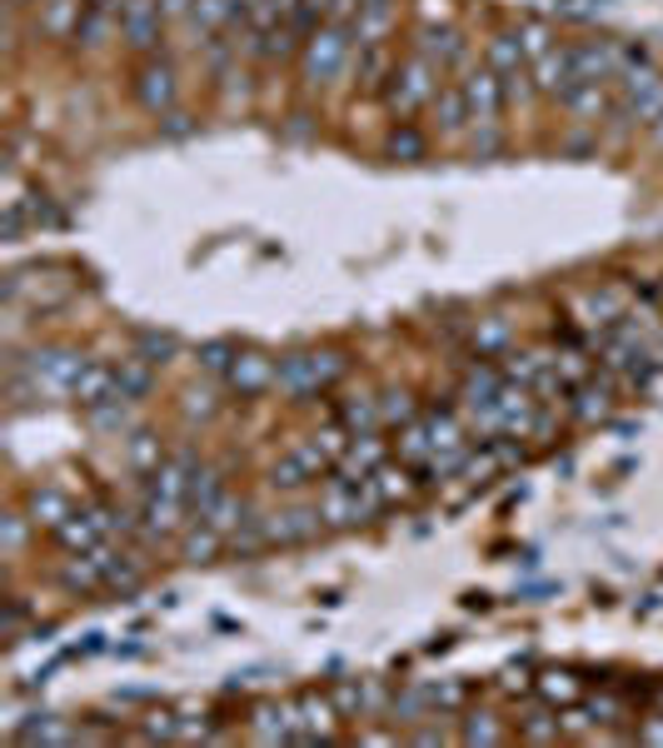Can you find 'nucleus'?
Instances as JSON below:
<instances>
[{"instance_id": "nucleus-11", "label": "nucleus", "mask_w": 663, "mask_h": 748, "mask_svg": "<svg viewBox=\"0 0 663 748\" xmlns=\"http://www.w3.org/2000/svg\"><path fill=\"white\" fill-rule=\"evenodd\" d=\"M324 514H320V504H294V509H280V514H270L265 519V534H270V544H280V549H294V544H310L314 534H324Z\"/></svg>"}, {"instance_id": "nucleus-59", "label": "nucleus", "mask_w": 663, "mask_h": 748, "mask_svg": "<svg viewBox=\"0 0 663 748\" xmlns=\"http://www.w3.org/2000/svg\"><path fill=\"white\" fill-rule=\"evenodd\" d=\"M31 6H41V0H11V10H31Z\"/></svg>"}, {"instance_id": "nucleus-34", "label": "nucleus", "mask_w": 663, "mask_h": 748, "mask_svg": "<svg viewBox=\"0 0 663 748\" xmlns=\"http://www.w3.org/2000/svg\"><path fill=\"white\" fill-rule=\"evenodd\" d=\"M553 369V355H543V349H519V355H509V365H504V379H514V385H539L543 375Z\"/></svg>"}, {"instance_id": "nucleus-57", "label": "nucleus", "mask_w": 663, "mask_h": 748, "mask_svg": "<svg viewBox=\"0 0 663 748\" xmlns=\"http://www.w3.org/2000/svg\"><path fill=\"white\" fill-rule=\"evenodd\" d=\"M91 6H105V10H115V16H121V10H125V0H91Z\"/></svg>"}, {"instance_id": "nucleus-16", "label": "nucleus", "mask_w": 663, "mask_h": 748, "mask_svg": "<svg viewBox=\"0 0 663 748\" xmlns=\"http://www.w3.org/2000/svg\"><path fill=\"white\" fill-rule=\"evenodd\" d=\"M225 385H230V395H240V399L265 395V389L274 385V359L260 355V349H240V359H235V369L225 375Z\"/></svg>"}, {"instance_id": "nucleus-56", "label": "nucleus", "mask_w": 663, "mask_h": 748, "mask_svg": "<svg viewBox=\"0 0 663 748\" xmlns=\"http://www.w3.org/2000/svg\"><path fill=\"white\" fill-rule=\"evenodd\" d=\"M649 135H653V145L663 150V115H659V120H653V125H649Z\"/></svg>"}, {"instance_id": "nucleus-22", "label": "nucleus", "mask_w": 663, "mask_h": 748, "mask_svg": "<svg viewBox=\"0 0 663 748\" xmlns=\"http://www.w3.org/2000/svg\"><path fill=\"white\" fill-rule=\"evenodd\" d=\"M71 399L81 409H95V404H105V399H121V389H115V365H85L81 369V379H75V389H71Z\"/></svg>"}, {"instance_id": "nucleus-35", "label": "nucleus", "mask_w": 663, "mask_h": 748, "mask_svg": "<svg viewBox=\"0 0 663 748\" xmlns=\"http://www.w3.org/2000/svg\"><path fill=\"white\" fill-rule=\"evenodd\" d=\"M145 584V568L135 554H121V549H111V568H105V588L111 594H135V588Z\"/></svg>"}, {"instance_id": "nucleus-7", "label": "nucleus", "mask_w": 663, "mask_h": 748, "mask_svg": "<svg viewBox=\"0 0 663 748\" xmlns=\"http://www.w3.org/2000/svg\"><path fill=\"white\" fill-rule=\"evenodd\" d=\"M464 100H469V130L484 135V130H499V115H504V80L494 75L489 65H474L464 75Z\"/></svg>"}, {"instance_id": "nucleus-23", "label": "nucleus", "mask_w": 663, "mask_h": 748, "mask_svg": "<svg viewBox=\"0 0 663 748\" xmlns=\"http://www.w3.org/2000/svg\"><path fill=\"white\" fill-rule=\"evenodd\" d=\"M220 549H230V534L215 529V524H205V519H195V524L180 534V559L185 564H210Z\"/></svg>"}, {"instance_id": "nucleus-44", "label": "nucleus", "mask_w": 663, "mask_h": 748, "mask_svg": "<svg viewBox=\"0 0 663 748\" xmlns=\"http://www.w3.org/2000/svg\"><path fill=\"white\" fill-rule=\"evenodd\" d=\"M464 744H504V724L494 714H469L459 728Z\"/></svg>"}, {"instance_id": "nucleus-33", "label": "nucleus", "mask_w": 663, "mask_h": 748, "mask_svg": "<svg viewBox=\"0 0 663 748\" xmlns=\"http://www.w3.org/2000/svg\"><path fill=\"white\" fill-rule=\"evenodd\" d=\"M125 454H131L135 474H155V469L170 459V454H165V444H160V434H151V429H135L131 444H125Z\"/></svg>"}, {"instance_id": "nucleus-30", "label": "nucleus", "mask_w": 663, "mask_h": 748, "mask_svg": "<svg viewBox=\"0 0 663 748\" xmlns=\"http://www.w3.org/2000/svg\"><path fill=\"white\" fill-rule=\"evenodd\" d=\"M225 489H230V484H225V474H220V469H215V464H195L190 484H185V499H190L195 519H200V514H205V509H210V504H215V499H220V494H225Z\"/></svg>"}, {"instance_id": "nucleus-13", "label": "nucleus", "mask_w": 663, "mask_h": 748, "mask_svg": "<svg viewBox=\"0 0 663 748\" xmlns=\"http://www.w3.org/2000/svg\"><path fill=\"white\" fill-rule=\"evenodd\" d=\"M105 568H111V544L91 549V554H65L61 564V588L71 598H91L105 588Z\"/></svg>"}, {"instance_id": "nucleus-1", "label": "nucleus", "mask_w": 663, "mask_h": 748, "mask_svg": "<svg viewBox=\"0 0 663 748\" xmlns=\"http://www.w3.org/2000/svg\"><path fill=\"white\" fill-rule=\"evenodd\" d=\"M350 55H354V30L350 25H330V20H324V25L314 30V35L304 40V50H300V85L304 90L334 85V80L344 75V65H350Z\"/></svg>"}, {"instance_id": "nucleus-6", "label": "nucleus", "mask_w": 663, "mask_h": 748, "mask_svg": "<svg viewBox=\"0 0 663 748\" xmlns=\"http://www.w3.org/2000/svg\"><path fill=\"white\" fill-rule=\"evenodd\" d=\"M330 469L334 464L320 454V449H314V439H310V444H294L290 454L274 459V464H270V489H274V494H300V489L320 484Z\"/></svg>"}, {"instance_id": "nucleus-46", "label": "nucleus", "mask_w": 663, "mask_h": 748, "mask_svg": "<svg viewBox=\"0 0 663 748\" xmlns=\"http://www.w3.org/2000/svg\"><path fill=\"white\" fill-rule=\"evenodd\" d=\"M504 345H509V325H504V319H484V325H474V349H479V359L499 355Z\"/></svg>"}, {"instance_id": "nucleus-20", "label": "nucleus", "mask_w": 663, "mask_h": 748, "mask_svg": "<svg viewBox=\"0 0 663 748\" xmlns=\"http://www.w3.org/2000/svg\"><path fill=\"white\" fill-rule=\"evenodd\" d=\"M85 16V0H41V16H35V30L45 40H75Z\"/></svg>"}, {"instance_id": "nucleus-54", "label": "nucleus", "mask_w": 663, "mask_h": 748, "mask_svg": "<svg viewBox=\"0 0 663 748\" xmlns=\"http://www.w3.org/2000/svg\"><path fill=\"white\" fill-rule=\"evenodd\" d=\"M160 10H165V20H190V10H195V0H160Z\"/></svg>"}, {"instance_id": "nucleus-12", "label": "nucleus", "mask_w": 663, "mask_h": 748, "mask_svg": "<svg viewBox=\"0 0 663 748\" xmlns=\"http://www.w3.org/2000/svg\"><path fill=\"white\" fill-rule=\"evenodd\" d=\"M529 75H533V90H539L543 100H559L563 105V95L579 85V75H573V50L569 45H549L543 55H533Z\"/></svg>"}, {"instance_id": "nucleus-10", "label": "nucleus", "mask_w": 663, "mask_h": 748, "mask_svg": "<svg viewBox=\"0 0 663 748\" xmlns=\"http://www.w3.org/2000/svg\"><path fill=\"white\" fill-rule=\"evenodd\" d=\"M623 60H629V45H619V40H579L573 45V75L609 85L623 75Z\"/></svg>"}, {"instance_id": "nucleus-49", "label": "nucleus", "mask_w": 663, "mask_h": 748, "mask_svg": "<svg viewBox=\"0 0 663 748\" xmlns=\"http://www.w3.org/2000/svg\"><path fill=\"white\" fill-rule=\"evenodd\" d=\"M539 694H543V698H573L579 688H573V674H559V668H549V674L539 678Z\"/></svg>"}, {"instance_id": "nucleus-5", "label": "nucleus", "mask_w": 663, "mask_h": 748, "mask_svg": "<svg viewBox=\"0 0 663 748\" xmlns=\"http://www.w3.org/2000/svg\"><path fill=\"white\" fill-rule=\"evenodd\" d=\"M619 110L633 125H653L663 115V75L649 60H639V65H629L619 75Z\"/></svg>"}, {"instance_id": "nucleus-18", "label": "nucleus", "mask_w": 663, "mask_h": 748, "mask_svg": "<svg viewBox=\"0 0 663 748\" xmlns=\"http://www.w3.org/2000/svg\"><path fill=\"white\" fill-rule=\"evenodd\" d=\"M25 514H31V529L55 534V529L75 514V504H71V494H61L55 484H41V489H31V494H25Z\"/></svg>"}, {"instance_id": "nucleus-51", "label": "nucleus", "mask_w": 663, "mask_h": 748, "mask_svg": "<svg viewBox=\"0 0 663 748\" xmlns=\"http://www.w3.org/2000/svg\"><path fill=\"white\" fill-rule=\"evenodd\" d=\"M360 6L364 0H330L324 20H330V25H354V20H360Z\"/></svg>"}, {"instance_id": "nucleus-52", "label": "nucleus", "mask_w": 663, "mask_h": 748, "mask_svg": "<svg viewBox=\"0 0 663 748\" xmlns=\"http://www.w3.org/2000/svg\"><path fill=\"white\" fill-rule=\"evenodd\" d=\"M175 728H180V724H175V714H145L141 734L145 738H175Z\"/></svg>"}, {"instance_id": "nucleus-42", "label": "nucleus", "mask_w": 663, "mask_h": 748, "mask_svg": "<svg viewBox=\"0 0 663 748\" xmlns=\"http://www.w3.org/2000/svg\"><path fill=\"white\" fill-rule=\"evenodd\" d=\"M180 414L190 419V424H195V419H200V424H210V419L220 414V399H215V389H200V385H190V389H185V395H180Z\"/></svg>"}, {"instance_id": "nucleus-32", "label": "nucleus", "mask_w": 663, "mask_h": 748, "mask_svg": "<svg viewBox=\"0 0 663 748\" xmlns=\"http://www.w3.org/2000/svg\"><path fill=\"white\" fill-rule=\"evenodd\" d=\"M115 25H121V16H115V10L91 6V0H85V16H81V30H75V40H81L85 50H101L105 40H111Z\"/></svg>"}, {"instance_id": "nucleus-60", "label": "nucleus", "mask_w": 663, "mask_h": 748, "mask_svg": "<svg viewBox=\"0 0 663 748\" xmlns=\"http://www.w3.org/2000/svg\"><path fill=\"white\" fill-rule=\"evenodd\" d=\"M653 694H659V708H663V684H659V688H653Z\"/></svg>"}, {"instance_id": "nucleus-21", "label": "nucleus", "mask_w": 663, "mask_h": 748, "mask_svg": "<svg viewBox=\"0 0 663 748\" xmlns=\"http://www.w3.org/2000/svg\"><path fill=\"white\" fill-rule=\"evenodd\" d=\"M394 16H400V6L394 0H364L360 6V20H354V45H384L394 30Z\"/></svg>"}, {"instance_id": "nucleus-36", "label": "nucleus", "mask_w": 663, "mask_h": 748, "mask_svg": "<svg viewBox=\"0 0 663 748\" xmlns=\"http://www.w3.org/2000/svg\"><path fill=\"white\" fill-rule=\"evenodd\" d=\"M419 419V404H414L410 389H384L380 395V424L384 429H410Z\"/></svg>"}, {"instance_id": "nucleus-48", "label": "nucleus", "mask_w": 663, "mask_h": 748, "mask_svg": "<svg viewBox=\"0 0 663 748\" xmlns=\"http://www.w3.org/2000/svg\"><path fill=\"white\" fill-rule=\"evenodd\" d=\"M519 45H524V55H543V50L553 45L549 25H543V20H529V25H519Z\"/></svg>"}, {"instance_id": "nucleus-31", "label": "nucleus", "mask_w": 663, "mask_h": 748, "mask_svg": "<svg viewBox=\"0 0 663 748\" xmlns=\"http://www.w3.org/2000/svg\"><path fill=\"white\" fill-rule=\"evenodd\" d=\"M563 110H569V115H579L583 125H593V120H599L603 110H609V90L593 85V80H579V85H573L569 95H563Z\"/></svg>"}, {"instance_id": "nucleus-17", "label": "nucleus", "mask_w": 663, "mask_h": 748, "mask_svg": "<svg viewBox=\"0 0 663 748\" xmlns=\"http://www.w3.org/2000/svg\"><path fill=\"white\" fill-rule=\"evenodd\" d=\"M384 459H390V444H384V439L374 434V429H364V434H354V439H350V449L340 454L334 474H340V479H370L374 469L384 464Z\"/></svg>"}, {"instance_id": "nucleus-29", "label": "nucleus", "mask_w": 663, "mask_h": 748, "mask_svg": "<svg viewBox=\"0 0 663 748\" xmlns=\"http://www.w3.org/2000/svg\"><path fill=\"white\" fill-rule=\"evenodd\" d=\"M394 60L384 45H354V80H360V90H380L384 80H390Z\"/></svg>"}, {"instance_id": "nucleus-55", "label": "nucleus", "mask_w": 663, "mask_h": 748, "mask_svg": "<svg viewBox=\"0 0 663 748\" xmlns=\"http://www.w3.org/2000/svg\"><path fill=\"white\" fill-rule=\"evenodd\" d=\"M290 120H294V125H290V140H304V135L314 130V125H310V115H290Z\"/></svg>"}, {"instance_id": "nucleus-27", "label": "nucleus", "mask_w": 663, "mask_h": 748, "mask_svg": "<svg viewBox=\"0 0 663 748\" xmlns=\"http://www.w3.org/2000/svg\"><path fill=\"white\" fill-rule=\"evenodd\" d=\"M414 479H419L414 474V464H404V459L400 464H390V459H384V464L370 474V484H374V494H380V504L390 509V504H400V499L414 494Z\"/></svg>"}, {"instance_id": "nucleus-58", "label": "nucleus", "mask_w": 663, "mask_h": 748, "mask_svg": "<svg viewBox=\"0 0 663 748\" xmlns=\"http://www.w3.org/2000/svg\"><path fill=\"white\" fill-rule=\"evenodd\" d=\"M240 6H245V16H255V10H260L265 0H240Z\"/></svg>"}, {"instance_id": "nucleus-26", "label": "nucleus", "mask_w": 663, "mask_h": 748, "mask_svg": "<svg viewBox=\"0 0 663 748\" xmlns=\"http://www.w3.org/2000/svg\"><path fill=\"white\" fill-rule=\"evenodd\" d=\"M569 414L579 419V424H593V419H609L613 414V385L609 379H583L579 395H573Z\"/></svg>"}, {"instance_id": "nucleus-50", "label": "nucleus", "mask_w": 663, "mask_h": 748, "mask_svg": "<svg viewBox=\"0 0 663 748\" xmlns=\"http://www.w3.org/2000/svg\"><path fill=\"white\" fill-rule=\"evenodd\" d=\"M25 524H31V514H6V554L21 559L25 549Z\"/></svg>"}, {"instance_id": "nucleus-4", "label": "nucleus", "mask_w": 663, "mask_h": 748, "mask_svg": "<svg viewBox=\"0 0 663 748\" xmlns=\"http://www.w3.org/2000/svg\"><path fill=\"white\" fill-rule=\"evenodd\" d=\"M344 375H350V359L320 355V349H294V355L274 359V385L290 389V395H320Z\"/></svg>"}, {"instance_id": "nucleus-19", "label": "nucleus", "mask_w": 663, "mask_h": 748, "mask_svg": "<svg viewBox=\"0 0 663 748\" xmlns=\"http://www.w3.org/2000/svg\"><path fill=\"white\" fill-rule=\"evenodd\" d=\"M414 50H419V55H429L444 75L464 65V40H459V30H449V25H424L419 40H414Z\"/></svg>"}, {"instance_id": "nucleus-2", "label": "nucleus", "mask_w": 663, "mask_h": 748, "mask_svg": "<svg viewBox=\"0 0 663 748\" xmlns=\"http://www.w3.org/2000/svg\"><path fill=\"white\" fill-rule=\"evenodd\" d=\"M444 70L434 65L429 55H419V50H410L404 60H394L390 80H384V100H390V110L400 120H414L424 105L434 100V90H439Z\"/></svg>"}, {"instance_id": "nucleus-8", "label": "nucleus", "mask_w": 663, "mask_h": 748, "mask_svg": "<svg viewBox=\"0 0 663 748\" xmlns=\"http://www.w3.org/2000/svg\"><path fill=\"white\" fill-rule=\"evenodd\" d=\"M175 95H180V85H175V65L165 55H145V65L135 70V100H141V110H151V115H170Z\"/></svg>"}, {"instance_id": "nucleus-3", "label": "nucleus", "mask_w": 663, "mask_h": 748, "mask_svg": "<svg viewBox=\"0 0 663 748\" xmlns=\"http://www.w3.org/2000/svg\"><path fill=\"white\" fill-rule=\"evenodd\" d=\"M320 514L330 529H360L370 524L374 514H384L380 494H374L370 479H324V494H320Z\"/></svg>"}, {"instance_id": "nucleus-39", "label": "nucleus", "mask_w": 663, "mask_h": 748, "mask_svg": "<svg viewBox=\"0 0 663 748\" xmlns=\"http://www.w3.org/2000/svg\"><path fill=\"white\" fill-rule=\"evenodd\" d=\"M235 359H240V349H235L230 339H210V345L195 349V365H200L205 375H220V379L235 369Z\"/></svg>"}, {"instance_id": "nucleus-14", "label": "nucleus", "mask_w": 663, "mask_h": 748, "mask_svg": "<svg viewBox=\"0 0 663 748\" xmlns=\"http://www.w3.org/2000/svg\"><path fill=\"white\" fill-rule=\"evenodd\" d=\"M429 115H434V135H439V140H459V135H464V125H469V100H464V80H449V85L434 90Z\"/></svg>"}, {"instance_id": "nucleus-37", "label": "nucleus", "mask_w": 663, "mask_h": 748, "mask_svg": "<svg viewBox=\"0 0 663 748\" xmlns=\"http://www.w3.org/2000/svg\"><path fill=\"white\" fill-rule=\"evenodd\" d=\"M334 424H344L350 434H364V429H380V399H370V395L344 399V404L334 409Z\"/></svg>"}, {"instance_id": "nucleus-53", "label": "nucleus", "mask_w": 663, "mask_h": 748, "mask_svg": "<svg viewBox=\"0 0 663 748\" xmlns=\"http://www.w3.org/2000/svg\"><path fill=\"white\" fill-rule=\"evenodd\" d=\"M633 738H639V744H663V714L643 718V724H639V734H633Z\"/></svg>"}, {"instance_id": "nucleus-38", "label": "nucleus", "mask_w": 663, "mask_h": 748, "mask_svg": "<svg viewBox=\"0 0 663 748\" xmlns=\"http://www.w3.org/2000/svg\"><path fill=\"white\" fill-rule=\"evenodd\" d=\"M579 309H583V325H589V329H599V325H613V319H623V299L613 295V289H589Z\"/></svg>"}, {"instance_id": "nucleus-41", "label": "nucleus", "mask_w": 663, "mask_h": 748, "mask_svg": "<svg viewBox=\"0 0 663 748\" xmlns=\"http://www.w3.org/2000/svg\"><path fill=\"white\" fill-rule=\"evenodd\" d=\"M135 355H145L155 369H160V365H170V359L180 355V339H175V335H160V329H145V335L135 339Z\"/></svg>"}, {"instance_id": "nucleus-28", "label": "nucleus", "mask_w": 663, "mask_h": 748, "mask_svg": "<svg viewBox=\"0 0 663 748\" xmlns=\"http://www.w3.org/2000/svg\"><path fill=\"white\" fill-rule=\"evenodd\" d=\"M151 385H155V365L145 355H131V359H121L115 365V389H121V399H145L151 395Z\"/></svg>"}, {"instance_id": "nucleus-40", "label": "nucleus", "mask_w": 663, "mask_h": 748, "mask_svg": "<svg viewBox=\"0 0 663 748\" xmlns=\"http://www.w3.org/2000/svg\"><path fill=\"white\" fill-rule=\"evenodd\" d=\"M424 150H429V135H424L414 120H400V130L390 135V155L394 160H424Z\"/></svg>"}, {"instance_id": "nucleus-43", "label": "nucleus", "mask_w": 663, "mask_h": 748, "mask_svg": "<svg viewBox=\"0 0 663 748\" xmlns=\"http://www.w3.org/2000/svg\"><path fill=\"white\" fill-rule=\"evenodd\" d=\"M563 734H569V728H563V718H553V714H529L519 724V738H529V744H559Z\"/></svg>"}, {"instance_id": "nucleus-47", "label": "nucleus", "mask_w": 663, "mask_h": 748, "mask_svg": "<svg viewBox=\"0 0 663 748\" xmlns=\"http://www.w3.org/2000/svg\"><path fill=\"white\" fill-rule=\"evenodd\" d=\"M85 419H91L95 429H125L131 424V399H105V404L85 409Z\"/></svg>"}, {"instance_id": "nucleus-24", "label": "nucleus", "mask_w": 663, "mask_h": 748, "mask_svg": "<svg viewBox=\"0 0 663 748\" xmlns=\"http://www.w3.org/2000/svg\"><path fill=\"white\" fill-rule=\"evenodd\" d=\"M524 60H529V55H524V45H519V30H499V35L489 40V50H484V65H489L499 80L524 75V70H529Z\"/></svg>"}, {"instance_id": "nucleus-9", "label": "nucleus", "mask_w": 663, "mask_h": 748, "mask_svg": "<svg viewBox=\"0 0 663 748\" xmlns=\"http://www.w3.org/2000/svg\"><path fill=\"white\" fill-rule=\"evenodd\" d=\"M121 30H125V45H131V50H141V55H160V40H165V10H160V0H125Z\"/></svg>"}, {"instance_id": "nucleus-15", "label": "nucleus", "mask_w": 663, "mask_h": 748, "mask_svg": "<svg viewBox=\"0 0 663 748\" xmlns=\"http://www.w3.org/2000/svg\"><path fill=\"white\" fill-rule=\"evenodd\" d=\"M250 728H255V738H265V744H294V738L304 734L300 728V704H280V698H270V704L255 708Z\"/></svg>"}, {"instance_id": "nucleus-45", "label": "nucleus", "mask_w": 663, "mask_h": 748, "mask_svg": "<svg viewBox=\"0 0 663 748\" xmlns=\"http://www.w3.org/2000/svg\"><path fill=\"white\" fill-rule=\"evenodd\" d=\"M21 209H25V219H31L35 229H55V225H65V215L51 205V195H41V189H35V195H21Z\"/></svg>"}, {"instance_id": "nucleus-25", "label": "nucleus", "mask_w": 663, "mask_h": 748, "mask_svg": "<svg viewBox=\"0 0 663 748\" xmlns=\"http://www.w3.org/2000/svg\"><path fill=\"white\" fill-rule=\"evenodd\" d=\"M334 718H340V708H334V698L324 694H304L300 698V744H320V738L334 734Z\"/></svg>"}]
</instances>
